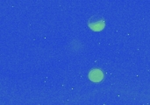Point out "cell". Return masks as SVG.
I'll use <instances>...</instances> for the list:
<instances>
[{
    "label": "cell",
    "instance_id": "1",
    "mask_svg": "<svg viewBox=\"0 0 150 105\" xmlns=\"http://www.w3.org/2000/svg\"><path fill=\"white\" fill-rule=\"evenodd\" d=\"M88 25L94 32H99L105 27V20L98 15L91 16L88 20Z\"/></svg>",
    "mask_w": 150,
    "mask_h": 105
},
{
    "label": "cell",
    "instance_id": "2",
    "mask_svg": "<svg viewBox=\"0 0 150 105\" xmlns=\"http://www.w3.org/2000/svg\"><path fill=\"white\" fill-rule=\"evenodd\" d=\"M103 77H104L103 73L100 70H98V69L92 70L90 73V79L92 82H100L103 79Z\"/></svg>",
    "mask_w": 150,
    "mask_h": 105
}]
</instances>
